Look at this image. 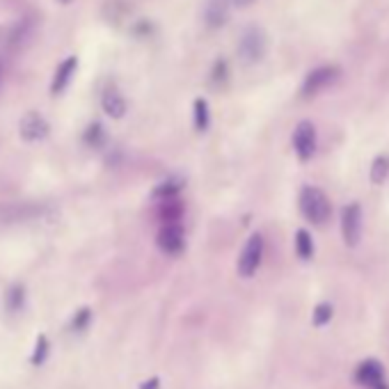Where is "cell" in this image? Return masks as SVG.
<instances>
[{
    "label": "cell",
    "mask_w": 389,
    "mask_h": 389,
    "mask_svg": "<svg viewBox=\"0 0 389 389\" xmlns=\"http://www.w3.org/2000/svg\"><path fill=\"white\" fill-rule=\"evenodd\" d=\"M300 213L307 217L311 225H325L332 215L330 199L316 186H305L300 191Z\"/></svg>",
    "instance_id": "obj_1"
},
{
    "label": "cell",
    "mask_w": 389,
    "mask_h": 389,
    "mask_svg": "<svg viewBox=\"0 0 389 389\" xmlns=\"http://www.w3.org/2000/svg\"><path fill=\"white\" fill-rule=\"evenodd\" d=\"M184 188V179L179 176H167L165 181H160L156 188H154V199H167V197H176L179 193H181Z\"/></svg>",
    "instance_id": "obj_15"
},
{
    "label": "cell",
    "mask_w": 389,
    "mask_h": 389,
    "mask_svg": "<svg viewBox=\"0 0 389 389\" xmlns=\"http://www.w3.org/2000/svg\"><path fill=\"white\" fill-rule=\"evenodd\" d=\"M227 80H229V64H227V60H215L213 69H211V85L213 88H222V85H227Z\"/></svg>",
    "instance_id": "obj_20"
},
{
    "label": "cell",
    "mask_w": 389,
    "mask_h": 389,
    "mask_svg": "<svg viewBox=\"0 0 389 389\" xmlns=\"http://www.w3.org/2000/svg\"><path fill=\"white\" fill-rule=\"evenodd\" d=\"M46 350H49V341H46V337H40V344H37L35 357H32V362H35V364L44 362V357H46Z\"/></svg>",
    "instance_id": "obj_24"
},
{
    "label": "cell",
    "mask_w": 389,
    "mask_h": 389,
    "mask_svg": "<svg viewBox=\"0 0 389 389\" xmlns=\"http://www.w3.org/2000/svg\"><path fill=\"white\" fill-rule=\"evenodd\" d=\"M101 108L112 119H121L126 115L128 103H126L124 94H121V90L117 88V85H108V88L103 90V94H101Z\"/></svg>",
    "instance_id": "obj_12"
},
{
    "label": "cell",
    "mask_w": 389,
    "mask_h": 389,
    "mask_svg": "<svg viewBox=\"0 0 389 389\" xmlns=\"http://www.w3.org/2000/svg\"><path fill=\"white\" fill-rule=\"evenodd\" d=\"M355 381L364 389H389L385 369H383L381 362H376V359H366V362H362L357 366Z\"/></svg>",
    "instance_id": "obj_9"
},
{
    "label": "cell",
    "mask_w": 389,
    "mask_h": 389,
    "mask_svg": "<svg viewBox=\"0 0 389 389\" xmlns=\"http://www.w3.org/2000/svg\"><path fill=\"white\" fill-rule=\"evenodd\" d=\"M389 176V156H378L371 165V184L381 186Z\"/></svg>",
    "instance_id": "obj_19"
},
{
    "label": "cell",
    "mask_w": 389,
    "mask_h": 389,
    "mask_svg": "<svg viewBox=\"0 0 389 389\" xmlns=\"http://www.w3.org/2000/svg\"><path fill=\"white\" fill-rule=\"evenodd\" d=\"M76 69H78V58H76V55H69L64 62H60V66L53 73V83H51L53 97H58V94H62L66 90V85H69L71 78L76 76Z\"/></svg>",
    "instance_id": "obj_13"
},
{
    "label": "cell",
    "mask_w": 389,
    "mask_h": 389,
    "mask_svg": "<svg viewBox=\"0 0 389 389\" xmlns=\"http://www.w3.org/2000/svg\"><path fill=\"white\" fill-rule=\"evenodd\" d=\"M316 145H318V138H316V126L311 121H300L293 131V149L300 160H309L311 156L316 154Z\"/></svg>",
    "instance_id": "obj_7"
},
{
    "label": "cell",
    "mask_w": 389,
    "mask_h": 389,
    "mask_svg": "<svg viewBox=\"0 0 389 389\" xmlns=\"http://www.w3.org/2000/svg\"><path fill=\"white\" fill-rule=\"evenodd\" d=\"M341 234L348 248H355L362 241V206L357 202H350L341 213Z\"/></svg>",
    "instance_id": "obj_6"
},
{
    "label": "cell",
    "mask_w": 389,
    "mask_h": 389,
    "mask_svg": "<svg viewBox=\"0 0 389 389\" xmlns=\"http://www.w3.org/2000/svg\"><path fill=\"white\" fill-rule=\"evenodd\" d=\"M193 110H195V128L199 133H206L208 126H211V108H208V101L202 97L195 99Z\"/></svg>",
    "instance_id": "obj_16"
},
{
    "label": "cell",
    "mask_w": 389,
    "mask_h": 389,
    "mask_svg": "<svg viewBox=\"0 0 389 389\" xmlns=\"http://www.w3.org/2000/svg\"><path fill=\"white\" fill-rule=\"evenodd\" d=\"M252 3H257V0H234V5H239V7H250Z\"/></svg>",
    "instance_id": "obj_25"
},
{
    "label": "cell",
    "mask_w": 389,
    "mask_h": 389,
    "mask_svg": "<svg viewBox=\"0 0 389 389\" xmlns=\"http://www.w3.org/2000/svg\"><path fill=\"white\" fill-rule=\"evenodd\" d=\"M339 76H341V69L335 64H325V66H318L314 71H309L300 85V97H305V99L316 97V94L328 90L330 85H335L339 80Z\"/></svg>",
    "instance_id": "obj_3"
},
{
    "label": "cell",
    "mask_w": 389,
    "mask_h": 389,
    "mask_svg": "<svg viewBox=\"0 0 389 389\" xmlns=\"http://www.w3.org/2000/svg\"><path fill=\"white\" fill-rule=\"evenodd\" d=\"M90 318H92V314H90V309H80L78 311V316L73 318V330H83V328H88V323H90Z\"/></svg>",
    "instance_id": "obj_23"
},
{
    "label": "cell",
    "mask_w": 389,
    "mask_h": 389,
    "mask_svg": "<svg viewBox=\"0 0 389 389\" xmlns=\"http://www.w3.org/2000/svg\"><path fill=\"white\" fill-rule=\"evenodd\" d=\"M330 318H332V305H328V302H321V305L316 307V311H314V325H325Z\"/></svg>",
    "instance_id": "obj_22"
},
{
    "label": "cell",
    "mask_w": 389,
    "mask_h": 389,
    "mask_svg": "<svg viewBox=\"0 0 389 389\" xmlns=\"http://www.w3.org/2000/svg\"><path fill=\"white\" fill-rule=\"evenodd\" d=\"M265 51H268V37H265L263 28H245L239 40V58L245 64H257L265 58Z\"/></svg>",
    "instance_id": "obj_2"
},
{
    "label": "cell",
    "mask_w": 389,
    "mask_h": 389,
    "mask_svg": "<svg viewBox=\"0 0 389 389\" xmlns=\"http://www.w3.org/2000/svg\"><path fill=\"white\" fill-rule=\"evenodd\" d=\"M234 0H206L204 3V23L211 30H217L222 28L227 21H229Z\"/></svg>",
    "instance_id": "obj_11"
},
{
    "label": "cell",
    "mask_w": 389,
    "mask_h": 389,
    "mask_svg": "<svg viewBox=\"0 0 389 389\" xmlns=\"http://www.w3.org/2000/svg\"><path fill=\"white\" fill-rule=\"evenodd\" d=\"M296 252H298V257L305 259V261L314 257V241H311L309 232L298 229V234H296Z\"/></svg>",
    "instance_id": "obj_17"
},
{
    "label": "cell",
    "mask_w": 389,
    "mask_h": 389,
    "mask_svg": "<svg viewBox=\"0 0 389 389\" xmlns=\"http://www.w3.org/2000/svg\"><path fill=\"white\" fill-rule=\"evenodd\" d=\"M25 302V289L21 287V284H16V287H12L7 291V307L9 311H18L23 307Z\"/></svg>",
    "instance_id": "obj_21"
},
{
    "label": "cell",
    "mask_w": 389,
    "mask_h": 389,
    "mask_svg": "<svg viewBox=\"0 0 389 389\" xmlns=\"http://www.w3.org/2000/svg\"><path fill=\"white\" fill-rule=\"evenodd\" d=\"M263 248H265L263 236L259 232L252 234L248 243H245L241 257H239V275L241 277H252V275L259 270L261 259H263Z\"/></svg>",
    "instance_id": "obj_4"
},
{
    "label": "cell",
    "mask_w": 389,
    "mask_h": 389,
    "mask_svg": "<svg viewBox=\"0 0 389 389\" xmlns=\"http://www.w3.org/2000/svg\"><path fill=\"white\" fill-rule=\"evenodd\" d=\"M58 3H60V5H69V3H71V0H58Z\"/></svg>",
    "instance_id": "obj_27"
},
{
    "label": "cell",
    "mask_w": 389,
    "mask_h": 389,
    "mask_svg": "<svg viewBox=\"0 0 389 389\" xmlns=\"http://www.w3.org/2000/svg\"><path fill=\"white\" fill-rule=\"evenodd\" d=\"M3 73H5V66H3V62H0V83H3Z\"/></svg>",
    "instance_id": "obj_26"
},
{
    "label": "cell",
    "mask_w": 389,
    "mask_h": 389,
    "mask_svg": "<svg viewBox=\"0 0 389 389\" xmlns=\"http://www.w3.org/2000/svg\"><path fill=\"white\" fill-rule=\"evenodd\" d=\"M158 220L160 222H179L184 215V204L179 202V195L176 197H167V199H158Z\"/></svg>",
    "instance_id": "obj_14"
},
{
    "label": "cell",
    "mask_w": 389,
    "mask_h": 389,
    "mask_svg": "<svg viewBox=\"0 0 389 389\" xmlns=\"http://www.w3.org/2000/svg\"><path fill=\"white\" fill-rule=\"evenodd\" d=\"M49 121L44 119V115H40V112H25L23 119H21V124H18V133H21V138L25 142H40L44 140L46 136H49Z\"/></svg>",
    "instance_id": "obj_10"
},
{
    "label": "cell",
    "mask_w": 389,
    "mask_h": 389,
    "mask_svg": "<svg viewBox=\"0 0 389 389\" xmlns=\"http://www.w3.org/2000/svg\"><path fill=\"white\" fill-rule=\"evenodd\" d=\"M156 245L165 254H181L186 248V234L179 222H165L156 236Z\"/></svg>",
    "instance_id": "obj_8"
},
{
    "label": "cell",
    "mask_w": 389,
    "mask_h": 389,
    "mask_svg": "<svg viewBox=\"0 0 389 389\" xmlns=\"http://www.w3.org/2000/svg\"><path fill=\"white\" fill-rule=\"evenodd\" d=\"M32 30H35V23L30 18H16L12 23L0 25V46H5V49H18V46H23L30 40Z\"/></svg>",
    "instance_id": "obj_5"
},
{
    "label": "cell",
    "mask_w": 389,
    "mask_h": 389,
    "mask_svg": "<svg viewBox=\"0 0 389 389\" xmlns=\"http://www.w3.org/2000/svg\"><path fill=\"white\" fill-rule=\"evenodd\" d=\"M85 145H90L94 149H101L106 145V128H103V124L94 121V124L88 126V131H85Z\"/></svg>",
    "instance_id": "obj_18"
}]
</instances>
